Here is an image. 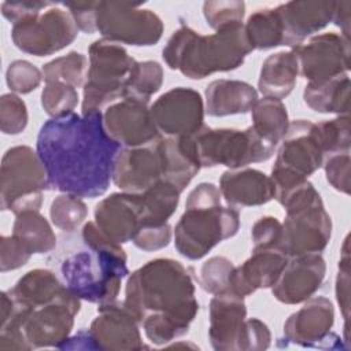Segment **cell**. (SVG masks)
Wrapping results in <instances>:
<instances>
[{"instance_id":"1","label":"cell","mask_w":351,"mask_h":351,"mask_svg":"<svg viewBox=\"0 0 351 351\" xmlns=\"http://www.w3.org/2000/svg\"><path fill=\"white\" fill-rule=\"evenodd\" d=\"M121 149L122 145L108 136L101 111L49 118L36 143L49 189L81 199L107 192Z\"/></svg>"},{"instance_id":"2","label":"cell","mask_w":351,"mask_h":351,"mask_svg":"<svg viewBox=\"0 0 351 351\" xmlns=\"http://www.w3.org/2000/svg\"><path fill=\"white\" fill-rule=\"evenodd\" d=\"M123 304L155 346L186 335L199 311L191 273L171 258L151 259L129 274Z\"/></svg>"},{"instance_id":"3","label":"cell","mask_w":351,"mask_h":351,"mask_svg":"<svg viewBox=\"0 0 351 351\" xmlns=\"http://www.w3.org/2000/svg\"><path fill=\"white\" fill-rule=\"evenodd\" d=\"M81 237L85 248L70 254L60 265L66 287L89 303L100 306L115 302L122 280L129 276L122 244L108 239L95 221L82 226Z\"/></svg>"},{"instance_id":"4","label":"cell","mask_w":351,"mask_h":351,"mask_svg":"<svg viewBox=\"0 0 351 351\" xmlns=\"http://www.w3.org/2000/svg\"><path fill=\"white\" fill-rule=\"evenodd\" d=\"M196 174L197 163L186 144L176 136H160L145 145L122 147L112 182L122 192L141 193L159 181H167L184 192Z\"/></svg>"},{"instance_id":"5","label":"cell","mask_w":351,"mask_h":351,"mask_svg":"<svg viewBox=\"0 0 351 351\" xmlns=\"http://www.w3.org/2000/svg\"><path fill=\"white\" fill-rule=\"evenodd\" d=\"M250 52L243 23L206 36L181 25L167 40L162 58L169 69L191 80H203L239 69Z\"/></svg>"},{"instance_id":"6","label":"cell","mask_w":351,"mask_h":351,"mask_svg":"<svg viewBox=\"0 0 351 351\" xmlns=\"http://www.w3.org/2000/svg\"><path fill=\"white\" fill-rule=\"evenodd\" d=\"M221 192L211 182L197 184L188 195L185 211L174 228V247L189 261L204 258L240 228V214L221 204Z\"/></svg>"},{"instance_id":"7","label":"cell","mask_w":351,"mask_h":351,"mask_svg":"<svg viewBox=\"0 0 351 351\" xmlns=\"http://www.w3.org/2000/svg\"><path fill=\"white\" fill-rule=\"evenodd\" d=\"M89 67L82 86L81 112L101 111L125 97L126 82L136 63L128 51L106 38L95 40L88 48Z\"/></svg>"},{"instance_id":"8","label":"cell","mask_w":351,"mask_h":351,"mask_svg":"<svg viewBox=\"0 0 351 351\" xmlns=\"http://www.w3.org/2000/svg\"><path fill=\"white\" fill-rule=\"evenodd\" d=\"M49 189L45 166L29 145L8 148L0 167V200L1 210L14 215L37 210L43 204V192Z\"/></svg>"},{"instance_id":"9","label":"cell","mask_w":351,"mask_h":351,"mask_svg":"<svg viewBox=\"0 0 351 351\" xmlns=\"http://www.w3.org/2000/svg\"><path fill=\"white\" fill-rule=\"evenodd\" d=\"M193 137L202 167H247L270 159L277 145L262 138L252 126L244 130L203 126Z\"/></svg>"},{"instance_id":"10","label":"cell","mask_w":351,"mask_h":351,"mask_svg":"<svg viewBox=\"0 0 351 351\" xmlns=\"http://www.w3.org/2000/svg\"><path fill=\"white\" fill-rule=\"evenodd\" d=\"M163 22L152 10L122 1L96 3V32L101 38L133 47H151L160 41Z\"/></svg>"},{"instance_id":"11","label":"cell","mask_w":351,"mask_h":351,"mask_svg":"<svg viewBox=\"0 0 351 351\" xmlns=\"http://www.w3.org/2000/svg\"><path fill=\"white\" fill-rule=\"evenodd\" d=\"M78 32L71 14L53 4L37 15L14 23L11 38L14 45L25 53L48 56L69 47Z\"/></svg>"},{"instance_id":"12","label":"cell","mask_w":351,"mask_h":351,"mask_svg":"<svg viewBox=\"0 0 351 351\" xmlns=\"http://www.w3.org/2000/svg\"><path fill=\"white\" fill-rule=\"evenodd\" d=\"M21 307L25 314L21 329L32 350L59 348L73 330L74 319L81 310V299L66 288L62 295L47 304L33 308Z\"/></svg>"},{"instance_id":"13","label":"cell","mask_w":351,"mask_h":351,"mask_svg":"<svg viewBox=\"0 0 351 351\" xmlns=\"http://www.w3.org/2000/svg\"><path fill=\"white\" fill-rule=\"evenodd\" d=\"M284 322V339L302 347L347 350L341 339L332 332L335 324L333 303L325 296H311Z\"/></svg>"},{"instance_id":"14","label":"cell","mask_w":351,"mask_h":351,"mask_svg":"<svg viewBox=\"0 0 351 351\" xmlns=\"http://www.w3.org/2000/svg\"><path fill=\"white\" fill-rule=\"evenodd\" d=\"M332 237V218L324 202L285 213L277 250L288 258L303 254H321Z\"/></svg>"},{"instance_id":"15","label":"cell","mask_w":351,"mask_h":351,"mask_svg":"<svg viewBox=\"0 0 351 351\" xmlns=\"http://www.w3.org/2000/svg\"><path fill=\"white\" fill-rule=\"evenodd\" d=\"M295 53L299 74L307 80L322 81L350 71V38L328 32L313 36L307 43L291 48Z\"/></svg>"},{"instance_id":"16","label":"cell","mask_w":351,"mask_h":351,"mask_svg":"<svg viewBox=\"0 0 351 351\" xmlns=\"http://www.w3.org/2000/svg\"><path fill=\"white\" fill-rule=\"evenodd\" d=\"M149 110L159 133L165 136L192 137L204 126V101L192 88L177 86L165 92Z\"/></svg>"},{"instance_id":"17","label":"cell","mask_w":351,"mask_h":351,"mask_svg":"<svg viewBox=\"0 0 351 351\" xmlns=\"http://www.w3.org/2000/svg\"><path fill=\"white\" fill-rule=\"evenodd\" d=\"M324 160L325 152L319 141L317 123L308 119H295L280 141L271 170L308 178L322 167Z\"/></svg>"},{"instance_id":"18","label":"cell","mask_w":351,"mask_h":351,"mask_svg":"<svg viewBox=\"0 0 351 351\" xmlns=\"http://www.w3.org/2000/svg\"><path fill=\"white\" fill-rule=\"evenodd\" d=\"M103 122L108 136L122 147H140L160 137L148 103L137 99L123 97L106 107Z\"/></svg>"},{"instance_id":"19","label":"cell","mask_w":351,"mask_h":351,"mask_svg":"<svg viewBox=\"0 0 351 351\" xmlns=\"http://www.w3.org/2000/svg\"><path fill=\"white\" fill-rule=\"evenodd\" d=\"M97 350L137 351L145 348L140 322L123 302H111L97 307V315L89 326Z\"/></svg>"},{"instance_id":"20","label":"cell","mask_w":351,"mask_h":351,"mask_svg":"<svg viewBox=\"0 0 351 351\" xmlns=\"http://www.w3.org/2000/svg\"><path fill=\"white\" fill-rule=\"evenodd\" d=\"M95 223L112 241L125 244L133 240L143 226L144 204L141 193L115 192L95 206Z\"/></svg>"},{"instance_id":"21","label":"cell","mask_w":351,"mask_h":351,"mask_svg":"<svg viewBox=\"0 0 351 351\" xmlns=\"http://www.w3.org/2000/svg\"><path fill=\"white\" fill-rule=\"evenodd\" d=\"M325 276L326 263L321 254L291 256L273 284L271 293L284 304H299L314 296L322 287Z\"/></svg>"},{"instance_id":"22","label":"cell","mask_w":351,"mask_h":351,"mask_svg":"<svg viewBox=\"0 0 351 351\" xmlns=\"http://www.w3.org/2000/svg\"><path fill=\"white\" fill-rule=\"evenodd\" d=\"M208 339L217 351H240L247 319L244 296L226 289L215 293L208 306Z\"/></svg>"},{"instance_id":"23","label":"cell","mask_w":351,"mask_h":351,"mask_svg":"<svg viewBox=\"0 0 351 351\" xmlns=\"http://www.w3.org/2000/svg\"><path fill=\"white\" fill-rule=\"evenodd\" d=\"M336 1L295 0L277 5L284 30V45L293 48L332 22Z\"/></svg>"},{"instance_id":"24","label":"cell","mask_w":351,"mask_h":351,"mask_svg":"<svg viewBox=\"0 0 351 351\" xmlns=\"http://www.w3.org/2000/svg\"><path fill=\"white\" fill-rule=\"evenodd\" d=\"M288 262V256L277 248H252L251 256L234 266L229 289L248 296L258 289L271 288Z\"/></svg>"},{"instance_id":"25","label":"cell","mask_w":351,"mask_h":351,"mask_svg":"<svg viewBox=\"0 0 351 351\" xmlns=\"http://www.w3.org/2000/svg\"><path fill=\"white\" fill-rule=\"evenodd\" d=\"M218 189L223 200L232 207L262 206L276 196V188L270 176L251 167L223 171Z\"/></svg>"},{"instance_id":"26","label":"cell","mask_w":351,"mask_h":351,"mask_svg":"<svg viewBox=\"0 0 351 351\" xmlns=\"http://www.w3.org/2000/svg\"><path fill=\"white\" fill-rule=\"evenodd\" d=\"M204 99L210 117L240 115L252 110L258 101V90L245 81L219 78L207 85Z\"/></svg>"},{"instance_id":"27","label":"cell","mask_w":351,"mask_h":351,"mask_svg":"<svg viewBox=\"0 0 351 351\" xmlns=\"http://www.w3.org/2000/svg\"><path fill=\"white\" fill-rule=\"evenodd\" d=\"M299 66L295 53L280 51L269 55L261 67L258 78V90L265 97L285 99L296 85Z\"/></svg>"},{"instance_id":"28","label":"cell","mask_w":351,"mask_h":351,"mask_svg":"<svg viewBox=\"0 0 351 351\" xmlns=\"http://www.w3.org/2000/svg\"><path fill=\"white\" fill-rule=\"evenodd\" d=\"M66 288V284H63L53 271L48 269H33L25 273L15 285L7 291L16 303L33 308L55 300Z\"/></svg>"},{"instance_id":"29","label":"cell","mask_w":351,"mask_h":351,"mask_svg":"<svg viewBox=\"0 0 351 351\" xmlns=\"http://www.w3.org/2000/svg\"><path fill=\"white\" fill-rule=\"evenodd\" d=\"M303 101L321 114H350V77L340 74L322 81L307 82Z\"/></svg>"},{"instance_id":"30","label":"cell","mask_w":351,"mask_h":351,"mask_svg":"<svg viewBox=\"0 0 351 351\" xmlns=\"http://www.w3.org/2000/svg\"><path fill=\"white\" fill-rule=\"evenodd\" d=\"M11 234L29 255L48 254L56 247V234L51 223L37 210L16 214Z\"/></svg>"},{"instance_id":"31","label":"cell","mask_w":351,"mask_h":351,"mask_svg":"<svg viewBox=\"0 0 351 351\" xmlns=\"http://www.w3.org/2000/svg\"><path fill=\"white\" fill-rule=\"evenodd\" d=\"M251 118L252 129L274 145L284 138L291 123L285 104L274 97L258 99L251 110Z\"/></svg>"},{"instance_id":"32","label":"cell","mask_w":351,"mask_h":351,"mask_svg":"<svg viewBox=\"0 0 351 351\" xmlns=\"http://www.w3.org/2000/svg\"><path fill=\"white\" fill-rule=\"evenodd\" d=\"M182 192L167 181H159L141 192L144 204L143 228H156L169 223L176 213Z\"/></svg>"},{"instance_id":"33","label":"cell","mask_w":351,"mask_h":351,"mask_svg":"<svg viewBox=\"0 0 351 351\" xmlns=\"http://www.w3.org/2000/svg\"><path fill=\"white\" fill-rule=\"evenodd\" d=\"M251 49H270L284 45L282 23L276 7L261 8L252 12L243 25Z\"/></svg>"},{"instance_id":"34","label":"cell","mask_w":351,"mask_h":351,"mask_svg":"<svg viewBox=\"0 0 351 351\" xmlns=\"http://www.w3.org/2000/svg\"><path fill=\"white\" fill-rule=\"evenodd\" d=\"M88 64L85 55L77 51H70L69 53L43 64L41 71L44 82H63L74 88L84 86Z\"/></svg>"},{"instance_id":"35","label":"cell","mask_w":351,"mask_h":351,"mask_svg":"<svg viewBox=\"0 0 351 351\" xmlns=\"http://www.w3.org/2000/svg\"><path fill=\"white\" fill-rule=\"evenodd\" d=\"M163 84V67L155 60L137 62L130 70L125 97H132L149 103V99L156 93Z\"/></svg>"},{"instance_id":"36","label":"cell","mask_w":351,"mask_h":351,"mask_svg":"<svg viewBox=\"0 0 351 351\" xmlns=\"http://www.w3.org/2000/svg\"><path fill=\"white\" fill-rule=\"evenodd\" d=\"M49 217L58 229L70 233L84 223L88 217V208L81 197L62 193L52 200Z\"/></svg>"},{"instance_id":"37","label":"cell","mask_w":351,"mask_h":351,"mask_svg":"<svg viewBox=\"0 0 351 351\" xmlns=\"http://www.w3.org/2000/svg\"><path fill=\"white\" fill-rule=\"evenodd\" d=\"M41 107L51 118H60L74 112L78 104L77 88L63 82H48L41 90Z\"/></svg>"},{"instance_id":"38","label":"cell","mask_w":351,"mask_h":351,"mask_svg":"<svg viewBox=\"0 0 351 351\" xmlns=\"http://www.w3.org/2000/svg\"><path fill=\"white\" fill-rule=\"evenodd\" d=\"M317 129L325 156L337 152H350V115H337L333 119L321 121L317 123Z\"/></svg>"},{"instance_id":"39","label":"cell","mask_w":351,"mask_h":351,"mask_svg":"<svg viewBox=\"0 0 351 351\" xmlns=\"http://www.w3.org/2000/svg\"><path fill=\"white\" fill-rule=\"evenodd\" d=\"M203 15L207 25L215 32L241 25L245 15V3L237 0L204 1Z\"/></svg>"},{"instance_id":"40","label":"cell","mask_w":351,"mask_h":351,"mask_svg":"<svg viewBox=\"0 0 351 351\" xmlns=\"http://www.w3.org/2000/svg\"><path fill=\"white\" fill-rule=\"evenodd\" d=\"M234 269L233 262L222 255L208 258L200 267L199 285L207 293L215 295L229 289V281Z\"/></svg>"},{"instance_id":"41","label":"cell","mask_w":351,"mask_h":351,"mask_svg":"<svg viewBox=\"0 0 351 351\" xmlns=\"http://www.w3.org/2000/svg\"><path fill=\"white\" fill-rule=\"evenodd\" d=\"M29 122L26 103L16 93H4L0 97V129L4 134L22 133Z\"/></svg>"},{"instance_id":"42","label":"cell","mask_w":351,"mask_h":351,"mask_svg":"<svg viewBox=\"0 0 351 351\" xmlns=\"http://www.w3.org/2000/svg\"><path fill=\"white\" fill-rule=\"evenodd\" d=\"M43 80V71L23 59L11 62L5 71V82L12 93L27 95L38 88Z\"/></svg>"},{"instance_id":"43","label":"cell","mask_w":351,"mask_h":351,"mask_svg":"<svg viewBox=\"0 0 351 351\" xmlns=\"http://www.w3.org/2000/svg\"><path fill=\"white\" fill-rule=\"evenodd\" d=\"M325 177L329 185L340 193H350V152H337L325 156Z\"/></svg>"},{"instance_id":"44","label":"cell","mask_w":351,"mask_h":351,"mask_svg":"<svg viewBox=\"0 0 351 351\" xmlns=\"http://www.w3.org/2000/svg\"><path fill=\"white\" fill-rule=\"evenodd\" d=\"M336 300L340 306L341 315L344 318V325H348L350 317V250H348V236L344 239L341 255L339 261V271L336 276L335 287Z\"/></svg>"},{"instance_id":"45","label":"cell","mask_w":351,"mask_h":351,"mask_svg":"<svg viewBox=\"0 0 351 351\" xmlns=\"http://www.w3.org/2000/svg\"><path fill=\"white\" fill-rule=\"evenodd\" d=\"M281 236V222L271 215L259 218L251 228L254 248H277Z\"/></svg>"},{"instance_id":"46","label":"cell","mask_w":351,"mask_h":351,"mask_svg":"<svg viewBox=\"0 0 351 351\" xmlns=\"http://www.w3.org/2000/svg\"><path fill=\"white\" fill-rule=\"evenodd\" d=\"M271 333L269 326L259 318H247L240 351H262L270 347Z\"/></svg>"},{"instance_id":"47","label":"cell","mask_w":351,"mask_h":351,"mask_svg":"<svg viewBox=\"0 0 351 351\" xmlns=\"http://www.w3.org/2000/svg\"><path fill=\"white\" fill-rule=\"evenodd\" d=\"M173 230L170 223L156 228H143L133 237L132 243L141 251L152 252L167 247L171 241Z\"/></svg>"},{"instance_id":"48","label":"cell","mask_w":351,"mask_h":351,"mask_svg":"<svg viewBox=\"0 0 351 351\" xmlns=\"http://www.w3.org/2000/svg\"><path fill=\"white\" fill-rule=\"evenodd\" d=\"M32 255L14 239V236H1L0 239V270L1 273L16 270L25 266Z\"/></svg>"},{"instance_id":"49","label":"cell","mask_w":351,"mask_h":351,"mask_svg":"<svg viewBox=\"0 0 351 351\" xmlns=\"http://www.w3.org/2000/svg\"><path fill=\"white\" fill-rule=\"evenodd\" d=\"M55 3L51 1H34V0H19V1H3L1 14L12 25L32 15H37L44 10L52 7Z\"/></svg>"},{"instance_id":"50","label":"cell","mask_w":351,"mask_h":351,"mask_svg":"<svg viewBox=\"0 0 351 351\" xmlns=\"http://www.w3.org/2000/svg\"><path fill=\"white\" fill-rule=\"evenodd\" d=\"M96 3L97 1H74L64 3V8L71 14L78 30L93 34L96 33Z\"/></svg>"},{"instance_id":"51","label":"cell","mask_w":351,"mask_h":351,"mask_svg":"<svg viewBox=\"0 0 351 351\" xmlns=\"http://www.w3.org/2000/svg\"><path fill=\"white\" fill-rule=\"evenodd\" d=\"M350 18H351V1L350 0L336 1L332 22L337 27H340L341 30L340 34H343L347 38H350Z\"/></svg>"},{"instance_id":"52","label":"cell","mask_w":351,"mask_h":351,"mask_svg":"<svg viewBox=\"0 0 351 351\" xmlns=\"http://www.w3.org/2000/svg\"><path fill=\"white\" fill-rule=\"evenodd\" d=\"M60 350H97L93 337L88 330H80L74 336H69L64 343L59 346Z\"/></svg>"}]
</instances>
